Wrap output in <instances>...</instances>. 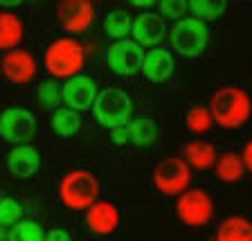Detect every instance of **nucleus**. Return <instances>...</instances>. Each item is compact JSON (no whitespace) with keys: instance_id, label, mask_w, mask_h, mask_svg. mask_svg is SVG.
<instances>
[{"instance_id":"obj_25","label":"nucleus","mask_w":252,"mask_h":241,"mask_svg":"<svg viewBox=\"0 0 252 241\" xmlns=\"http://www.w3.org/2000/svg\"><path fill=\"white\" fill-rule=\"evenodd\" d=\"M45 235L47 232L41 228V223L32 219H21L9 228L7 241H45Z\"/></svg>"},{"instance_id":"obj_30","label":"nucleus","mask_w":252,"mask_h":241,"mask_svg":"<svg viewBox=\"0 0 252 241\" xmlns=\"http://www.w3.org/2000/svg\"><path fill=\"white\" fill-rule=\"evenodd\" d=\"M45 241H72V237L65 230H61V228H54V230H50L45 235Z\"/></svg>"},{"instance_id":"obj_31","label":"nucleus","mask_w":252,"mask_h":241,"mask_svg":"<svg viewBox=\"0 0 252 241\" xmlns=\"http://www.w3.org/2000/svg\"><path fill=\"white\" fill-rule=\"evenodd\" d=\"M110 138H113L115 144H126V142H128V131H126V126H117V129H113Z\"/></svg>"},{"instance_id":"obj_34","label":"nucleus","mask_w":252,"mask_h":241,"mask_svg":"<svg viewBox=\"0 0 252 241\" xmlns=\"http://www.w3.org/2000/svg\"><path fill=\"white\" fill-rule=\"evenodd\" d=\"M25 0H0V7H18L23 5Z\"/></svg>"},{"instance_id":"obj_13","label":"nucleus","mask_w":252,"mask_h":241,"mask_svg":"<svg viewBox=\"0 0 252 241\" xmlns=\"http://www.w3.org/2000/svg\"><path fill=\"white\" fill-rule=\"evenodd\" d=\"M133 41L137 45L144 47H158V43H162L167 36V23L160 14H151V11H142L140 16L133 18Z\"/></svg>"},{"instance_id":"obj_19","label":"nucleus","mask_w":252,"mask_h":241,"mask_svg":"<svg viewBox=\"0 0 252 241\" xmlns=\"http://www.w3.org/2000/svg\"><path fill=\"white\" fill-rule=\"evenodd\" d=\"M183 158L191 169H212L216 163V147L207 140H191L185 144Z\"/></svg>"},{"instance_id":"obj_11","label":"nucleus","mask_w":252,"mask_h":241,"mask_svg":"<svg viewBox=\"0 0 252 241\" xmlns=\"http://www.w3.org/2000/svg\"><path fill=\"white\" fill-rule=\"evenodd\" d=\"M99 95V88L94 84V79L88 74H74L63 84V106L72 110H88L93 108L94 100Z\"/></svg>"},{"instance_id":"obj_16","label":"nucleus","mask_w":252,"mask_h":241,"mask_svg":"<svg viewBox=\"0 0 252 241\" xmlns=\"http://www.w3.org/2000/svg\"><path fill=\"white\" fill-rule=\"evenodd\" d=\"M176 70V61H173V54L164 47H151L147 54H144V61H142V72L149 81L153 84H164L169 77Z\"/></svg>"},{"instance_id":"obj_33","label":"nucleus","mask_w":252,"mask_h":241,"mask_svg":"<svg viewBox=\"0 0 252 241\" xmlns=\"http://www.w3.org/2000/svg\"><path fill=\"white\" fill-rule=\"evenodd\" d=\"M133 7H137V9H149V7L158 5V0H128Z\"/></svg>"},{"instance_id":"obj_27","label":"nucleus","mask_w":252,"mask_h":241,"mask_svg":"<svg viewBox=\"0 0 252 241\" xmlns=\"http://www.w3.org/2000/svg\"><path fill=\"white\" fill-rule=\"evenodd\" d=\"M38 102L45 108H59V104L63 102V86L57 84V79H47L38 84Z\"/></svg>"},{"instance_id":"obj_29","label":"nucleus","mask_w":252,"mask_h":241,"mask_svg":"<svg viewBox=\"0 0 252 241\" xmlns=\"http://www.w3.org/2000/svg\"><path fill=\"white\" fill-rule=\"evenodd\" d=\"M158 9L162 18L178 21L189 11V0H158Z\"/></svg>"},{"instance_id":"obj_10","label":"nucleus","mask_w":252,"mask_h":241,"mask_svg":"<svg viewBox=\"0 0 252 241\" xmlns=\"http://www.w3.org/2000/svg\"><path fill=\"white\" fill-rule=\"evenodd\" d=\"M57 18L68 34H84L94 21L93 0H59Z\"/></svg>"},{"instance_id":"obj_1","label":"nucleus","mask_w":252,"mask_h":241,"mask_svg":"<svg viewBox=\"0 0 252 241\" xmlns=\"http://www.w3.org/2000/svg\"><path fill=\"white\" fill-rule=\"evenodd\" d=\"M212 120L223 129H239L248 124L252 117V100L250 95L239 86H223L210 100Z\"/></svg>"},{"instance_id":"obj_26","label":"nucleus","mask_w":252,"mask_h":241,"mask_svg":"<svg viewBox=\"0 0 252 241\" xmlns=\"http://www.w3.org/2000/svg\"><path fill=\"white\" fill-rule=\"evenodd\" d=\"M214 124L212 120V113L210 108H205V106H194V108L187 110V115H185V126H187L191 133L200 136V133H207Z\"/></svg>"},{"instance_id":"obj_5","label":"nucleus","mask_w":252,"mask_h":241,"mask_svg":"<svg viewBox=\"0 0 252 241\" xmlns=\"http://www.w3.org/2000/svg\"><path fill=\"white\" fill-rule=\"evenodd\" d=\"M94 120L106 129H117V126H126L133 120L135 106L128 93L122 88H104L99 90L97 100L93 104Z\"/></svg>"},{"instance_id":"obj_3","label":"nucleus","mask_w":252,"mask_h":241,"mask_svg":"<svg viewBox=\"0 0 252 241\" xmlns=\"http://www.w3.org/2000/svg\"><path fill=\"white\" fill-rule=\"evenodd\" d=\"M59 199L70 210H88L99 201V180L88 169H72L59 183Z\"/></svg>"},{"instance_id":"obj_6","label":"nucleus","mask_w":252,"mask_h":241,"mask_svg":"<svg viewBox=\"0 0 252 241\" xmlns=\"http://www.w3.org/2000/svg\"><path fill=\"white\" fill-rule=\"evenodd\" d=\"M153 187L164 196H180L183 192L189 189L191 183V167L185 163V158L180 156H169L162 158L156 165L151 173Z\"/></svg>"},{"instance_id":"obj_12","label":"nucleus","mask_w":252,"mask_h":241,"mask_svg":"<svg viewBox=\"0 0 252 241\" xmlns=\"http://www.w3.org/2000/svg\"><path fill=\"white\" fill-rule=\"evenodd\" d=\"M0 70L11 84H30L36 77V59L32 57L27 50H11L5 52L0 59Z\"/></svg>"},{"instance_id":"obj_35","label":"nucleus","mask_w":252,"mask_h":241,"mask_svg":"<svg viewBox=\"0 0 252 241\" xmlns=\"http://www.w3.org/2000/svg\"><path fill=\"white\" fill-rule=\"evenodd\" d=\"M2 228H5V226H0V241H5V237L9 235V232H5V230H2Z\"/></svg>"},{"instance_id":"obj_21","label":"nucleus","mask_w":252,"mask_h":241,"mask_svg":"<svg viewBox=\"0 0 252 241\" xmlns=\"http://www.w3.org/2000/svg\"><path fill=\"white\" fill-rule=\"evenodd\" d=\"M131 30H133V16H131V11L128 9L117 7V9H110L108 14H106L104 32L108 34L110 38L122 41V38H126L128 34H131Z\"/></svg>"},{"instance_id":"obj_23","label":"nucleus","mask_w":252,"mask_h":241,"mask_svg":"<svg viewBox=\"0 0 252 241\" xmlns=\"http://www.w3.org/2000/svg\"><path fill=\"white\" fill-rule=\"evenodd\" d=\"M52 129L54 133H59L61 138H70L77 136L79 129H81V117H79L77 110L68 108V106H61V108H54L52 113Z\"/></svg>"},{"instance_id":"obj_18","label":"nucleus","mask_w":252,"mask_h":241,"mask_svg":"<svg viewBox=\"0 0 252 241\" xmlns=\"http://www.w3.org/2000/svg\"><path fill=\"white\" fill-rule=\"evenodd\" d=\"M216 241H252V221L243 214H232L216 228Z\"/></svg>"},{"instance_id":"obj_14","label":"nucleus","mask_w":252,"mask_h":241,"mask_svg":"<svg viewBox=\"0 0 252 241\" xmlns=\"http://www.w3.org/2000/svg\"><path fill=\"white\" fill-rule=\"evenodd\" d=\"M86 226L99 237L113 235L120 228V210L110 201H97L86 210Z\"/></svg>"},{"instance_id":"obj_4","label":"nucleus","mask_w":252,"mask_h":241,"mask_svg":"<svg viewBox=\"0 0 252 241\" xmlns=\"http://www.w3.org/2000/svg\"><path fill=\"white\" fill-rule=\"evenodd\" d=\"M169 38H171V47L180 57L194 59L200 57L210 45V27L194 16H183L171 25Z\"/></svg>"},{"instance_id":"obj_9","label":"nucleus","mask_w":252,"mask_h":241,"mask_svg":"<svg viewBox=\"0 0 252 241\" xmlns=\"http://www.w3.org/2000/svg\"><path fill=\"white\" fill-rule=\"evenodd\" d=\"M142 61H144V52L142 45L135 41L122 38V41L110 43L108 52H106V63L113 74L117 77H133L142 70Z\"/></svg>"},{"instance_id":"obj_15","label":"nucleus","mask_w":252,"mask_h":241,"mask_svg":"<svg viewBox=\"0 0 252 241\" xmlns=\"http://www.w3.org/2000/svg\"><path fill=\"white\" fill-rule=\"evenodd\" d=\"M7 169L14 178H32L41 169V153L32 144H18L7 153Z\"/></svg>"},{"instance_id":"obj_8","label":"nucleus","mask_w":252,"mask_h":241,"mask_svg":"<svg viewBox=\"0 0 252 241\" xmlns=\"http://www.w3.org/2000/svg\"><path fill=\"white\" fill-rule=\"evenodd\" d=\"M36 136V120L23 106H9L0 113V138L18 144H30V140Z\"/></svg>"},{"instance_id":"obj_17","label":"nucleus","mask_w":252,"mask_h":241,"mask_svg":"<svg viewBox=\"0 0 252 241\" xmlns=\"http://www.w3.org/2000/svg\"><path fill=\"white\" fill-rule=\"evenodd\" d=\"M25 36V25L11 11H0V52H11L18 50Z\"/></svg>"},{"instance_id":"obj_7","label":"nucleus","mask_w":252,"mask_h":241,"mask_svg":"<svg viewBox=\"0 0 252 241\" xmlns=\"http://www.w3.org/2000/svg\"><path fill=\"white\" fill-rule=\"evenodd\" d=\"M176 216L189 228H200L214 216V201L205 189H187L178 196Z\"/></svg>"},{"instance_id":"obj_32","label":"nucleus","mask_w":252,"mask_h":241,"mask_svg":"<svg viewBox=\"0 0 252 241\" xmlns=\"http://www.w3.org/2000/svg\"><path fill=\"white\" fill-rule=\"evenodd\" d=\"M241 158H243V165H246V172H252V140L246 142Z\"/></svg>"},{"instance_id":"obj_28","label":"nucleus","mask_w":252,"mask_h":241,"mask_svg":"<svg viewBox=\"0 0 252 241\" xmlns=\"http://www.w3.org/2000/svg\"><path fill=\"white\" fill-rule=\"evenodd\" d=\"M23 203L18 199L5 196L0 199V226H14L23 219Z\"/></svg>"},{"instance_id":"obj_24","label":"nucleus","mask_w":252,"mask_h":241,"mask_svg":"<svg viewBox=\"0 0 252 241\" xmlns=\"http://www.w3.org/2000/svg\"><path fill=\"white\" fill-rule=\"evenodd\" d=\"M227 9V0H189V11L194 18L207 23V21H216L225 14Z\"/></svg>"},{"instance_id":"obj_20","label":"nucleus","mask_w":252,"mask_h":241,"mask_svg":"<svg viewBox=\"0 0 252 241\" xmlns=\"http://www.w3.org/2000/svg\"><path fill=\"white\" fill-rule=\"evenodd\" d=\"M128 131V142H133L135 147H151L158 140V124L151 117H133L126 124Z\"/></svg>"},{"instance_id":"obj_2","label":"nucleus","mask_w":252,"mask_h":241,"mask_svg":"<svg viewBox=\"0 0 252 241\" xmlns=\"http://www.w3.org/2000/svg\"><path fill=\"white\" fill-rule=\"evenodd\" d=\"M86 63V47L72 36L57 38L45 47L43 54V66H45L47 74H52L54 79H70L74 74L81 72Z\"/></svg>"},{"instance_id":"obj_22","label":"nucleus","mask_w":252,"mask_h":241,"mask_svg":"<svg viewBox=\"0 0 252 241\" xmlns=\"http://www.w3.org/2000/svg\"><path fill=\"white\" fill-rule=\"evenodd\" d=\"M214 172H216V176H219V180H223V183H236V180L243 178L246 165H243L241 156H236V153H223V156L216 158Z\"/></svg>"}]
</instances>
